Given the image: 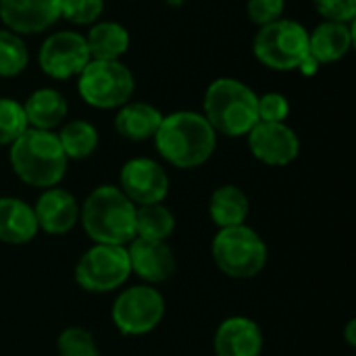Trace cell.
Masks as SVG:
<instances>
[{"instance_id":"ac0fdd59","label":"cell","mask_w":356,"mask_h":356,"mask_svg":"<svg viewBox=\"0 0 356 356\" xmlns=\"http://www.w3.org/2000/svg\"><path fill=\"white\" fill-rule=\"evenodd\" d=\"M38 221L33 207L21 198L2 196L0 198V242L10 246H21L38 236Z\"/></svg>"},{"instance_id":"603a6c76","label":"cell","mask_w":356,"mask_h":356,"mask_svg":"<svg viewBox=\"0 0 356 356\" xmlns=\"http://www.w3.org/2000/svg\"><path fill=\"white\" fill-rule=\"evenodd\" d=\"M60 148L69 161H83L92 156L98 148V129L83 119H73L60 127L56 134Z\"/></svg>"},{"instance_id":"5bb4252c","label":"cell","mask_w":356,"mask_h":356,"mask_svg":"<svg viewBox=\"0 0 356 356\" xmlns=\"http://www.w3.org/2000/svg\"><path fill=\"white\" fill-rule=\"evenodd\" d=\"M125 248H127L131 273H136L148 286L165 284L173 277L177 263H175V252L167 242L134 238Z\"/></svg>"},{"instance_id":"8992f818","label":"cell","mask_w":356,"mask_h":356,"mask_svg":"<svg viewBox=\"0 0 356 356\" xmlns=\"http://www.w3.org/2000/svg\"><path fill=\"white\" fill-rule=\"evenodd\" d=\"M252 52L267 69L298 71L300 63L309 56V31L302 23L282 17L259 27Z\"/></svg>"},{"instance_id":"ba28073f","label":"cell","mask_w":356,"mask_h":356,"mask_svg":"<svg viewBox=\"0 0 356 356\" xmlns=\"http://www.w3.org/2000/svg\"><path fill=\"white\" fill-rule=\"evenodd\" d=\"M131 275L125 246L94 244L75 265V282L90 294H106L119 290Z\"/></svg>"},{"instance_id":"5b68a950","label":"cell","mask_w":356,"mask_h":356,"mask_svg":"<svg viewBox=\"0 0 356 356\" xmlns=\"http://www.w3.org/2000/svg\"><path fill=\"white\" fill-rule=\"evenodd\" d=\"M213 261L217 269L232 280H252L267 265V244L263 238L244 225L223 227L213 238Z\"/></svg>"},{"instance_id":"52a82bcc","label":"cell","mask_w":356,"mask_h":356,"mask_svg":"<svg viewBox=\"0 0 356 356\" xmlns=\"http://www.w3.org/2000/svg\"><path fill=\"white\" fill-rule=\"evenodd\" d=\"M77 92L81 100L94 108H121L136 92V77L121 60L90 58V63L77 75Z\"/></svg>"},{"instance_id":"d6a6232c","label":"cell","mask_w":356,"mask_h":356,"mask_svg":"<svg viewBox=\"0 0 356 356\" xmlns=\"http://www.w3.org/2000/svg\"><path fill=\"white\" fill-rule=\"evenodd\" d=\"M346 342L348 346H356V319H350L346 325Z\"/></svg>"},{"instance_id":"4dcf8cb0","label":"cell","mask_w":356,"mask_h":356,"mask_svg":"<svg viewBox=\"0 0 356 356\" xmlns=\"http://www.w3.org/2000/svg\"><path fill=\"white\" fill-rule=\"evenodd\" d=\"M313 6L323 21L355 23L356 0H313Z\"/></svg>"},{"instance_id":"277c9868","label":"cell","mask_w":356,"mask_h":356,"mask_svg":"<svg viewBox=\"0 0 356 356\" xmlns=\"http://www.w3.org/2000/svg\"><path fill=\"white\" fill-rule=\"evenodd\" d=\"M257 92L236 77L215 79L202 100V115L219 136L242 138L259 123Z\"/></svg>"},{"instance_id":"1f68e13d","label":"cell","mask_w":356,"mask_h":356,"mask_svg":"<svg viewBox=\"0 0 356 356\" xmlns=\"http://www.w3.org/2000/svg\"><path fill=\"white\" fill-rule=\"evenodd\" d=\"M319 67H321V65H319V63H317V60H315V58H313V56L309 54V56H307V58H305V60L300 63L298 71H300L302 75L311 77V75H315V73L319 71Z\"/></svg>"},{"instance_id":"4fadbf2b","label":"cell","mask_w":356,"mask_h":356,"mask_svg":"<svg viewBox=\"0 0 356 356\" xmlns=\"http://www.w3.org/2000/svg\"><path fill=\"white\" fill-rule=\"evenodd\" d=\"M60 19V0H0L4 29L33 35L50 29Z\"/></svg>"},{"instance_id":"ffe728a7","label":"cell","mask_w":356,"mask_h":356,"mask_svg":"<svg viewBox=\"0 0 356 356\" xmlns=\"http://www.w3.org/2000/svg\"><path fill=\"white\" fill-rule=\"evenodd\" d=\"M23 111H25L29 127L52 131L65 121L69 113V104H67V98L58 90L40 88L27 96V100L23 102Z\"/></svg>"},{"instance_id":"3957f363","label":"cell","mask_w":356,"mask_h":356,"mask_svg":"<svg viewBox=\"0 0 356 356\" xmlns=\"http://www.w3.org/2000/svg\"><path fill=\"white\" fill-rule=\"evenodd\" d=\"M79 223L94 244L127 246L136 238V204L119 186H98L79 207Z\"/></svg>"},{"instance_id":"e0dca14e","label":"cell","mask_w":356,"mask_h":356,"mask_svg":"<svg viewBox=\"0 0 356 356\" xmlns=\"http://www.w3.org/2000/svg\"><path fill=\"white\" fill-rule=\"evenodd\" d=\"M355 46V25L323 21L309 31V54L319 65L342 60Z\"/></svg>"},{"instance_id":"9a60e30c","label":"cell","mask_w":356,"mask_h":356,"mask_svg":"<svg viewBox=\"0 0 356 356\" xmlns=\"http://www.w3.org/2000/svg\"><path fill=\"white\" fill-rule=\"evenodd\" d=\"M38 229L50 236H65L79 223V202L77 198L54 186L44 190L33 204Z\"/></svg>"},{"instance_id":"484cf974","label":"cell","mask_w":356,"mask_h":356,"mask_svg":"<svg viewBox=\"0 0 356 356\" xmlns=\"http://www.w3.org/2000/svg\"><path fill=\"white\" fill-rule=\"evenodd\" d=\"M27 127L23 104L13 98H0V146H10Z\"/></svg>"},{"instance_id":"44dd1931","label":"cell","mask_w":356,"mask_h":356,"mask_svg":"<svg viewBox=\"0 0 356 356\" xmlns=\"http://www.w3.org/2000/svg\"><path fill=\"white\" fill-rule=\"evenodd\" d=\"M248 213H250V200L240 186L225 184L213 192L209 202V215L219 229L244 225Z\"/></svg>"},{"instance_id":"4316f807","label":"cell","mask_w":356,"mask_h":356,"mask_svg":"<svg viewBox=\"0 0 356 356\" xmlns=\"http://www.w3.org/2000/svg\"><path fill=\"white\" fill-rule=\"evenodd\" d=\"M58 356H100L98 344L90 330L86 327H67L56 340Z\"/></svg>"},{"instance_id":"7a4b0ae2","label":"cell","mask_w":356,"mask_h":356,"mask_svg":"<svg viewBox=\"0 0 356 356\" xmlns=\"http://www.w3.org/2000/svg\"><path fill=\"white\" fill-rule=\"evenodd\" d=\"M8 148L10 167L23 184L48 190L63 181L69 159L54 131L27 127Z\"/></svg>"},{"instance_id":"7c38bea8","label":"cell","mask_w":356,"mask_h":356,"mask_svg":"<svg viewBox=\"0 0 356 356\" xmlns=\"http://www.w3.org/2000/svg\"><path fill=\"white\" fill-rule=\"evenodd\" d=\"M246 138L252 156L269 167H286L300 154V138L288 123L259 121Z\"/></svg>"},{"instance_id":"f1b7e54d","label":"cell","mask_w":356,"mask_h":356,"mask_svg":"<svg viewBox=\"0 0 356 356\" xmlns=\"http://www.w3.org/2000/svg\"><path fill=\"white\" fill-rule=\"evenodd\" d=\"M257 111H259V121L286 123V119L290 117V102L280 92H267V94L259 96Z\"/></svg>"},{"instance_id":"8fae6325","label":"cell","mask_w":356,"mask_h":356,"mask_svg":"<svg viewBox=\"0 0 356 356\" xmlns=\"http://www.w3.org/2000/svg\"><path fill=\"white\" fill-rule=\"evenodd\" d=\"M169 186L167 171L154 159H129L119 173V188L136 207L163 202L169 194Z\"/></svg>"},{"instance_id":"f546056e","label":"cell","mask_w":356,"mask_h":356,"mask_svg":"<svg viewBox=\"0 0 356 356\" xmlns=\"http://www.w3.org/2000/svg\"><path fill=\"white\" fill-rule=\"evenodd\" d=\"M284 10H286V0H248L246 2L248 19L259 27L282 19Z\"/></svg>"},{"instance_id":"2e32d148","label":"cell","mask_w":356,"mask_h":356,"mask_svg":"<svg viewBox=\"0 0 356 356\" xmlns=\"http://www.w3.org/2000/svg\"><path fill=\"white\" fill-rule=\"evenodd\" d=\"M263 344L259 323L240 315L221 321L213 340L215 356H261Z\"/></svg>"},{"instance_id":"83f0119b","label":"cell","mask_w":356,"mask_h":356,"mask_svg":"<svg viewBox=\"0 0 356 356\" xmlns=\"http://www.w3.org/2000/svg\"><path fill=\"white\" fill-rule=\"evenodd\" d=\"M104 13V0H60V17L73 25H94Z\"/></svg>"},{"instance_id":"6da1fadb","label":"cell","mask_w":356,"mask_h":356,"mask_svg":"<svg viewBox=\"0 0 356 356\" xmlns=\"http://www.w3.org/2000/svg\"><path fill=\"white\" fill-rule=\"evenodd\" d=\"M152 140L159 154L177 169H196L204 165L217 148L215 129L204 115L196 111L163 115L161 127Z\"/></svg>"},{"instance_id":"7402d4cb","label":"cell","mask_w":356,"mask_h":356,"mask_svg":"<svg viewBox=\"0 0 356 356\" xmlns=\"http://www.w3.org/2000/svg\"><path fill=\"white\" fill-rule=\"evenodd\" d=\"M90 58L96 60H121L129 50V31L117 21H96L86 33Z\"/></svg>"},{"instance_id":"d4e9b609","label":"cell","mask_w":356,"mask_h":356,"mask_svg":"<svg viewBox=\"0 0 356 356\" xmlns=\"http://www.w3.org/2000/svg\"><path fill=\"white\" fill-rule=\"evenodd\" d=\"M29 50L23 35L0 29V77H17L27 69Z\"/></svg>"},{"instance_id":"d6986e66","label":"cell","mask_w":356,"mask_h":356,"mask_svg":"<svg viewBox=\"0 0 356 356\" xmlns=\"http://www.w3.org/2000/svg\"><path fill=\"white\" fill-rule=\"evenodd\" d=\"M163 121V113L152 106L150 102H127L117 108L115 115V129L121 138L129 142H144L152 140L159 131Z\"/></svg>"},{"instance_id":"9c48e42d","label":"cell","mask_w":356,"mask_h":356,"mask_svg":"<svg viewBox=\"0 0 356 356\" xmlns=\"http://www.w3.org/2000/svg\"><path fill=\"white\" fill-rule=\"evenodd\" d=\"M111 317L123 336H146L161 325L165 298L154 286H131L115 298Z\"/></svg>"},{"instance_id":"30bf717a","label":"cell","mask_w":356,"mask_h":356,"mask_svg":"<svg viewBox=\"0 0 356 356\" xmlns=\"http://www.w3.org/2000/svg\"><path fill=\"white\" fill-rule=\"evenodd\" d=\"M40 69L52 79H71L77 77L83 67L90 63V50L86 35L77 31H54L50 33L38 52Z\"/></svg>"},{"instance_id":"cb8c5ba5","label":"cell","mask_w":356,"mask_h":356,"mask_svg":"<svg viewBox=\"0 0 356 356\" xmlns=\"http://www.w3.org/2000/svg\"><path fill=\"white\" fill-rule=\"evenodd\" d=\"M175 232V215L163 202L136 207V238L163 240Z\"/></svg>"}]
</instances>
